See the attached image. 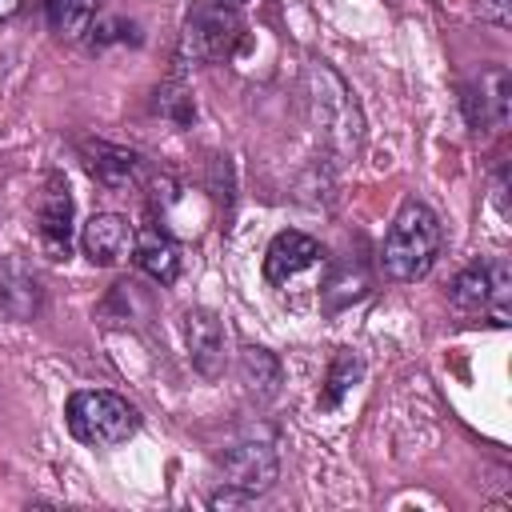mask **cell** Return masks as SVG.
I'll use <instances>...</instances> for the list:
<instances>
[{"mask_svg":"<svg viewBox=\"0 0 512 512\" xmlns=\"http://www.w3.org/2000/svg\"><path fill=\"white\" fill-rule=\"evenodd\" d=\"M440 248H444L440 216H436L424 200L408 196V200L396 208V216H392V224H388V236H384V244H380V268H384L388 280L412 284V280H424V276L432 272Z\"/></svg>","mask_w":512,"mask_h":512,"instance_id":"obj_1","label":"cell"},{"mask_svg":"<svg viewBox=\"0 0 512 512\" xmlns=\"http://www.w3.org/2000/svg\"><path fill=\"white\" fill-rule=\"evenodd\" d=\"M304 100H308V116H312L316 132L324 136V144L336 148L340 156H356L364 144V116H360L356 92L344 84V76L324 60H308Z\"/></svg>","mask_w":512,"mask_h":512,"instance_id":"obj_2","label":"cell"},{"mask_svg":"<svg viewBox=\"0 0 512 512\" xmlns=\"http://www.w3.org/2000/svg\"><path fill=\"white\" fill-rule=\"evenodd\" d=\"M64 424L68 432L88 444V448H120L124 440L136 436L140 412L128 404V396L108 392V388H80L64 404Z\"/></svg>","mask_w":512,"mask_h":512,"instance_id":"obj_3","label":"cell"},{"mask_svg":"<svg viewBox=\"0 0 512 512\" xmlns=\"http://www.w3.org/2000/svg\"><path fill=\"white\" fill-rule=\"evenodd\" d=\"M240 36H244V24H240V16H236L232 4H224V0H200L184 16L180 56L188 64H220V60H228L236 52Z\"/></svg>","mask_w":512,"mask_h":512,"instance_id":"obj_4","label":"cell"},{"mask_svg":"<svg viewBox=\"0 0 512 512\" xmlns=\"http://www.w3.org/2000/svg\"><path fill=\"white\" fill-rule=\"evenodd\" d=\"M220 484L224 492L212 496V504H236V500H252V496H264L276 476H280V460H276V448L264 444V440H240L232 444L220 460Z\"/></svg>","mask_w":512,"mask_h":512,"instance_id":"obj_5","label":"cell"},{"mask_svg":"<svg viewBox=\"0 0 512 512\" xmlns=\"http://www.w3.org/2000/svg\"><path fill=\"white\" fill-rule=\"evenodd\" d=\"M456 308L468 312H492L496 324H508V300H512V268L504 256L472 260L448 288Z\"/></svg>","mask_w":512,"mask_h":512,"instance_id":"obj_6","label":"cell"},{"mask_svg":"<svg viewBox=\"0 0 512 512\" xmlns=\"http://www.w3.org/2000/svg\"><path fill=\"white\" fill-rule=\"evenodd\" d=\"M152 216H156V228L168 232L172 240H196L212 220V200L208 192L184 180H160L152 192Z\"/></svg>","mask_w":512,"mask_h":512,"instance_id":"obj_7","label":"cell"},{"mask_svg":"<svg viewBox=\"0 0 512 512\" xmlns=\"http://www.w3.org/2000/svg\"><path fill=\"white\" fill-rule=\"evenodd\" d=\"M72 192L68 180L60 172H48V180L40 184L36 196V232H40V248L48 260H68L72 256Z\"/></svg>","mask_w":512,"mask_h":512,"instance_id":"obj_8","label":"cell"},{"mask_svg":"<svg viewBox=\"0 0 512 512\" xmlns=\"http://www.w3.org/2000/svg\"><path fill=\"white\" fill-rule=\"evenodd\" d=\"M320 256H324V248H320L316 236H308L300 228H284L264 248V280L272 288H288L296 276H304L308 268H316Z\"/></svg>","mask_w":512,"mask_h":512,"instance_id":"obj_9","label":"cell"},{"mask_svg":"<svg viewBox=\"0 0 512 512\" xmlns=\"http://www.w3.org/2000/svg\"><path fill=\"white\" fill-rule=\"evenodd\" d=\"M508 104H512V76L504 64L480 68V76L464 88V116L476 132L480 128H504Z\"/></svg>","mask_w":512,"mask_h":512,"instance_id":"obj_10","label":"cell"},{"mask_svg":"<svg viewBox=\"0 0 512 512\" xmlns=\"http://www.w3.org/2000/svg\"><path fill=\"white\" fill-rule=\"evenodd\" d=\"M184 340H188V356L192 368L208 380H216L224 372V324L212 308H188L184 312Z\"/></svg>","mask_w":512,"mask_h":512,"instance_id":"obj_11","label":"cell"},{"mask_svg":"<svg viewBox=\"0 0 512 512\" xmlns=\"http://www.w3.org/2000/svg\"><path fill=\"white\" fill-rule=\"evenodd\" d=\"M132 240H136V228H132L124 216H116V212H96V216L84 224V232H80L84 256H88L92 264H100V268L120 264V260L132 252Z\"/></svg>","mask_w":512,"mask_h":512,"instance_id":"obj_12","label":"cell"},{"mask_svg":"<svg viewBox=\"0 0 512 512\" xmlns=\"http://www.w3.org/2000/svg\"><path fill=\"white\" fill-rule=\"evenodd\" d=\"M84 164L96 176V184H104L108 192H128L144 180V160L132 148H116L108 140L84 144Z\"/></svg>","mask_w":512,"mask_h":512,"instance_id":"obj_13","label":"cell"},{"mask_svg":"<svg viewBox=\"0 0 512 512\" xmlns=\"http://www.w3.org/2000/svg\"><path fill=\"white\" fill-rule=\"evenodd\" d=\"M40 304H44L40 276L20 256H4L0 260V312H8L12 320H32Z\"/></svg>","mask_w":512,"mask_h":512,"instance_id":"obj_14","label":"cell"},{"mask_svg":"<svg viewBox=\"0 0 512 512\" xmlns=\"http://www.w3.org/2000/svg\"><path fill=\"white\" fill-rule=\"evenodd\" d=\"M132 260L140 272H148L156 284H176L180 276V248L168 232H160L156 224L140 228L136 240H132Z\"/></svg>","mask_w":512,"mask_h":512,"instance_id":"obj_15","label":"cell"},{"mask_svg":"<svg viewBox=\"0 0 512 512\" xmlns=\"http://www.w3.org/2000/svg\"><path fill=\"white\" fill-rule=\"evenodd\" d=\"M44 16L60 40H84L100 16V0H44Z\"/></svg>","mask_w":512,"mask_h":512,"instance_id":"obj_16","label":"cell"},{"mask_svg":"<svg viewBox=\"0 0 512 512\" xmlns=\"http://www.w3.org/2000/svg\"><path fill=\"white\" fill-rule=\"evenodd\" d=\"M240 380L256 400H272L280 388V364L268 348H244L240 352Z\"/></svg>","mask_w":512,"mask_h":512,"instance_id":"obj_17","label":"cell"},{"mask_svg":"<svg viewBox=\"0 0 512 512\" xmlns=\"http://www.w3.org/2000/svg\"><path fill=\"white\" fill-rule=\"evenodd\" d=\"M360 372H364L360 356H356L352 348H344V352L332 360V372H328V388H324V396H320V408H336L340 396L360 380Z\"/></svg>","mask_w":512,"mask_h":512,"instance_id":"obj_18","label":"cell"},{"mask_svg":"<svg viewBox=\"0 0 512 512\" xmlns=\"http://www.w3.org/2000/svg\"><path fill=\"white\" fill-rule=\"evenodd\" d=\"M88 44L92 48H108V44H140V32L132 20L124 16H96V24L88 28Z\"/></svg>","mask_w":512,"mask_h":512,"instance_id":"obj_19","label":"cell"},{"mask_svg":"<svg viewBox=\"0 0 512 512\" xmlns=\"http://www.w3.org/2000/svg\"><path fill=\"white\" fill-rule=\"evenodd\" d=\"M476 12H480L484 24H492V28H508V0H480Z\"/></svg>","mask_w":512,"mask_h":512,"instance_id":"obj_20","label":"cell"},{"mask_svg":"<svg viewBox=\"0 0 512 512\" xmlns=\"http://www.w3.org/2000/svg\"><path fill=\"white\" fill-rule=\"evenodd\" d=\"M24 8V0H0V20H12Z\"/></svg>","mask_w":512,"mask_h":512,"instance_id":"obj_21","label":"cell"},{"mask_svg":"<svg viewBox=\"0 0 512 512\" xmlns=\"http://www.w3.org/2000/svg\"><path fill=\"white\" fill-rule=\"evenodd\" d=\"M224 4H232V8H240V4H248V0H224Z\"/></svg>","mask_w":512,"mask_h":512,"instance_id":"obj_22","label":"cell"}]
</instances>
